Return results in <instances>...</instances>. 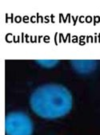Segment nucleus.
<instances>
[{
  "label": "nucleus",
  "mask_w": 100,
  "mask_h": 135,
  "mask_svg": "<svg viewBox=\"0 0 100 135\" xmlns=\"http://www.w3.org/2000/svg\"><path fill=\"white\" fill-rule=\"evenodd\" d=\"M30 104L37 115L54 119L69 113L72 107V96L64 86L49 84L39 87L33 92Z\"/></svg>",
  "instance_id": "nucleus-1"
},
{
  "label": "nucleus",
  "mask_w": 100,
  "mask_h": 135,
  "mask_svg": "<svg viewBox=\"0 0 100 135\" xmlns=\"http://www.w3.org/2000/svg\"><path fill=\"white\" fill-rule=\"evenodd\" d=\"M5 130L7 135H31L33 123L24 113L13 112L6 117Z\"/></svg>",
  "instance_id": "nucleus-2"
},
{
  "label": "nucleus",
  "mask_w": 100,
  "mask_h": 135,
  "mask_svg": "<svg viewBox=\"0 0 100 135\" xmlns=\"http://www.w3.org/2000/svg\"><path fill=\"white\" fill-rule=\"evenodd\" d=\"M71 64L78 73L82 74L89 73L92 72L96 67L95 60H72Z\"/></svg>",
  "instance_id": "nucleus-3"
},
{
  "label": "nucleus",
  "mask_w": 100,
  "mask_h": 135,
  "mask_svg": "<svg viewBox=\"0 0 100 135\" xmlns=\"http://www.w3.org/2000/svg\"><path fill=\"white\" fill-rule=\"evenodd\" d=\"M37 61L41 66L45 67V68H52L55 66L59 62L56 60H39Z\"/></svg>",
  "instance_id": "nucleus-4"
}]
</instances>
